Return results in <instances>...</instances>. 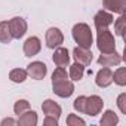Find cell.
I'll use <instances>...</instances> for the list:
<instances>
[{
  "instance_id": "cell-1",
  "label": "cell",
  "mask_w": 126,
  "mask_h": 126,
  "mask_svg": "<svg viewBox=\"0 0 126 126\" xmlns=\"http://www.w3.org/2000/svg\"><path fill=\"white\" fill-rule=\"evenodd\" d=\"M71 34H73V39L74 42L80 46V47H85V49H91L92 43H94V36H92V30L88 24L85 22H77L73 30H71Z\"/></svg>"
},
{
  "instance_id": "cell-2",
  "label": "cell",
  "mask_w": 126,
  "mask_h": 126,
  "mask_svg": "<svg viewBox=\"0 0 126 126\" xmlns=\"http://www.w3.org/2000/svg\"><path fill=\"white\" fill-rule=\"evenodd\" d=\"M96 47L101 53L116 52V39L108 28L96 30Z\"/></svg>"
},
{
  "instance_id": "cell-3",
  "label": "cell",
  "mask_w": 126,
  "mask_h": 126,
  "mask_svg": "<svg viewBox=\"0 0 126 126\" xmlns=\"http://www.w3.org/2000/svg\"><path fill=\"white\" fill-rule=\"evenodd\" d=\"M52 91L59 98H70L74 94V85L70 79H62L58 82H52Z\"/></svg>"
},
{
  "instance_id": "cell-4",
  "label": "cell",
  "mask_w": 126,
  "mask_h": 126,
  "mask_svg": "<svg viewBox=\"0 0 126 126\" xmlns=\"http://www.w3.org/2000/svg\"><path fill=\"white\" fill-rule=\"evenodd\" d=\"M104 108V99L98 95H91L86 96V107H85V114L95 117L98 116Z\"/></svg>"
},
{
  "instance_id": "cell-5",
  "label": "cell",
  "mask_w": 126,
  "mask_h": 126,
  "mask_svg": "<svg viewBox=\"0 0 126 126\" xmlns=\"http://www.w3.org/2000/svg\"><path fill=\"white\" fill-rule=\"evenodd\" d=\"M45 39H46V46L49 49H55V47H58L64 43V34H62V31L58 27L47 28L46 34H45Z\"/></svg>"
},
{
  "instance_id": "cell-6",
  "label": "cell",
  "mask_w": 126,
  "mask_h": 126,
  "mask_svg": "<svg viewBox=\"0 0 126 126\" xmlns=\"http://www.w3.org/2000/svg\"><path fill=\"white\" fill-rule=\"evenodd\" d=\"M9 22V30H11V34L14 39H21L24 37V34L27 33V21L21 16H14L12 19L8 21Z\"/></svg>"
},
{
  "instance_id": "cell-7",
  "label": "cell",
  "mask_w": 126,
  "mask_h": 126,
  "mask_svg": "<svg viewBox=\"0 0 126 126\" xmlns=\"http://www.w3.org/2000/svg\"><path fill=\"white\" fill-rule=\"evenodd\" d=\"M27 74L34 80H43L47 74V67L42 61H33L27 65Z\"/></svg>"
},
{
  "instance_id": "cell-8",
  "label": "cell",
  "mask_w": 126,
  "mask_h": 126,
  "mask_svg": "<svg viewBox=\"0 0 126 126\" xmlns=\"http://www.w3.org/2000/svg\"><path fill=\"white\" fill-rule=\"evenodd\" d=\"M114 18L111 15V12L105 11V9H101L95 14L94 16V24H95V28L96 30H102V28H108L111 24H113Z\"/></svg>"
},
{
  "instance_id": "cell-9",
  "label": "cell",
  "mask_w": 126,
  "mask_h": 126,
  "mask_svg": "<svg viewBox=\"0 0 126 126\" xmlns=\"http://www.w3.org/2000/svg\"><path fill=\"white\" fill-rule=\"evenodd\" d=\"M52 61H53V64L56 67H68L70 65V53H68V49L65 47H55V52L52 55Z\"/></svg>"
},
{
  "instance_id": "cell-10",
  "label": "cell",
  "mask_w": 126,
  "mask_h": 126,
  "mask_svg": "<svg viewBox=\"0 0 126 126\" xmlns=\"http://www.w3.org/2000/svg\"><path fill=\"white\" fill-rule=\"evenodd\" d=\"M24 53H25V56H36L40 50H42V42H40V39L39 37H36V36H31V37H28L25 42H24Z\"/></svg>"
},
{
  "instance_id": "cell-11",
  "label": "cell",
  "mask_w": 126,
  "mask_h": 126,
  "mask_svg": "<svg viewBox=\"0 0 126 126\" xmlns=\"http://www.w3.org/2000/svg\"><path fill=\"white\" fill-rule=\"evenodd\" d=\"M95 83L98 88H108L113 83V71L110 67H102L96 76H95Z\"/></svg>"
},
{
  "instance_id": "cell-12",
  "label": "cell",
  "mask_w": 126,
  "mask_h": 126,
  "mask_svg": "<svg viewBox=\"0 0 126 126\" xmlns=\"http://www.w3.org/2000/svg\"><path fill=\"white\" fill-rule=\"evenodd\" d=\"M73 58L76 59V62L83 64V65L86 67V65H91V62H92V59H94V55H92L91 49H85V47L76 46L74 50H73Z\"/></svg>"
},
{
  "instance_id": "cell-13",
  "label": "cell",
  "mask_w": 126,
  "mask_h": 126,
  "mask_svg": "<svg viewBox=\"0 0 126 126\" xmlns=\"http://www.w3.org/2000/svg\"><path fill=\"white\" fill-rule=\"evenodd\" d=\"M102 6L108 12L123 15L126 11V0H102Z\"/></svg>"
},
{
  "instance_id": "cell-14",
  "label": "cell",
  "mask_w": 126,
  "mask_h": 126,
  "mask_svg": "<svg viewBox=\"0 0 126 126\" xmlns=\"http://www.w3.org/2000/svg\"><path fill=\"white\" fill-rule=\"evenodd\" d=\"M122 62V56L117 52H111V53H101L98 58V64L102 67H114L119 65Z\"/></svg>"
},
{
  "instance_id": "cell-15",
  "label": "cell",
  "mask_w": 126,
  "mask_h": 126,
  "mask_svg": "<svg viewBox=\"0 0 126 126\" xmlns=\"http://www.w3.org/2000/svg\"><path fill=\"white\" fill-rule=\"evenodd\" d=\"M42 110L46 116H52V117H56L59 119L61 113H62V108L58 102H55L53 99H45L43 104H42Z\"/></svg>"
},
{
  "instance_id": "cell-16",
  "label": "cell",
  "mask_w": 126,
  "mask_h": 126,
  "mask_svg": "<svg viewBox=\"0 0 126 126\" xmlns=\"http://www.w3.org/2000/svg\"><path fill=\"white\" fill-rule=\"evenodd\" d=\"M16 122H18V125H21V126H36L37 122H39L37 113L33 111V110H27V111H24L22 114L18 116V120H16Z\"/></svg>"
},
{
  "instance_id": "cell-17",
  "label": "cell",
  "mask_w": 126,
  "mask_h": 126,
  "mask_svg": "<svg viewBox=\"0 0 126 126\" xmlns=\"http://www.w3.org/2000/svg\"><path fill=\"white\" fill-rule=\"evenodd\" d=\"M85 76V65L79 64V62H74V64L70 65V73L68 77L71 79V82H80Z\"/></svg>"
},
{
  "instance_id": "cell-18",
  "label": "cell",
  "mask_w": 126,
  "mask_h": 126,
  "mask_svg": "<svg viewBox=\"0 0 126 126\" xmlns=\"http://www.w3.org/2000/svg\"><path fill=\"white\" fill-rule=\"evenodd\" d=\"M117 123H119V117L113 110H105L101 120H99L101 126H116Z\"/></svg>"
},
{
  "instance_id": "cell-19",
  "label": "cell",
  "mask_w": 126,
  "mask_h": 126,
  "mask_svg": "<svg viewBox=\"0 0 126 126\" xmlns=\"http://www.w3.org/2000/svg\"><path fill=\"white\" fill-rule=\"evenodd\" d=\"M28 74H27V70L24 68H14L9 71V80L14 82V83H24L27 80Z\"/></svg>"
},
{
  "instance_id": "cell-20",
  "label": "cell",
  "mask_w": 126,
  "mask_h": 126,
  "mask_svg": "<svg viewBox=\"0 0 126 126\" xmlns=\"http://www.w3.org/2000/svg\"><path fill=\"white\" fill-rule=\"evenodd\" d=\"M12 34H11V30H9V22L8 21H2L0 22V42L8 45L12 42Z\"/></svg>"
},
{
  "instance_id": "cell-21",
  "label": "cell",
  "mask_w": 126,
  "mask_h": 126,
  "mask_svg": "<svg viewBox=\"0 0 126 126\" xmlns=\"http://www.w3.org/2000/svg\"><path fill=\"white\" fill-rule=\"evenodd\" d=\"M113 82L117 86H125L126 85V68L125 67H119L113 73Z\"/></svg>"
},
{
  "instance_id": "cell-22",
  "label": "cell",
  "mask_w": 126,
  "mask_h": 126,
  "mask_svg": "<svg viewBox=\"0 0 126 126\" xmlns=\"http://www.w3.org/2000/svg\"><path fill=\"white\" fill-rule=\"evenodd\" d=\"M113 22H114V31H116V34L120 36V37H125V28H126V16H125V14L120 15Z\"/></svg>"
},
{
  "instance_id": "cell-23",
  "label": "cell",
  "mask_w": 126,
  "mask_h": 126,
  "mask_svg": "<svg viewBox=\"0 0 126 126\" xmlns=\"http://www.w3.org/2000/svg\"><path fill=\"white\" fill-rule=\"evenodd\" d=\"M27 110H30V102H28L27 99H18V101L15 102V105H14V113H15L16 116L22 114V113L27 111Z\"/></svg>"
},
{
  "instance_id": "cell-24",
  "label": "cell",
  "mask_w": 126,
  "mask_h": 126,
  "mask_svg": "<svg viewBox=\"0 0 126 126\" xmlns=\"http://www.w3.org/2000/svg\"><path fill=\"white\" fill-rule=\"evenodd\" d=\"M65 123H67L68 126H85V125H86V122H85L82 117L76 116V114H68Z\"/></svg>"
},
{
  "instance_id": "cell-25",
  "label": "cell",
  "mask_w": 126,
  "mask_h": 126,
  "mask_svg": "<svg viewBox=\"0 0 126 126\" xmlns=\"http://www.w3.org/2000/svg\"><path fill=\"white\" fill-rule=\"evenodd\" d=\"M62 79H68V74H67L64 67H56L55 71L52 73V82H58V80H62Z\"/></svg>"
},
{
  "instance_id": "cell-26",
  "label": "cell",
  "mask_w": 126,
  "mask_h": 126,
  "mask_svg": "<svg viewBox=\"0 0 126 126\" xmlns=\"http://www.w3.org/2000/svg\"><path fill=\"white\" fill-rule=\"evenodd\" d=\"M73 107H74V110H76V111H79V113H85V107H86V96H85V95L77 96V98L74 99V102H73Z\"/></svg>"
},
{
  "instance_id": "cell-27",
  "label": "cell",
  "mask_w": 126,
  "mask_h": 126,
  "mask_svg": "<svg viewBox=\"0 0 126 126\" xmlns=\"http://www.w3.org/2000/svg\"><path fill=\"white\" fill-rule=\"evenodd\" d=\"M117 107L122 111V114H126V94H120L117 96Z\"/></svg>"
},
{
  "instance_id": "cell-28",
  "label": "cell",
  "mask_w": 126,
  "mask_h": 126,
  "mask_svg": "<svg viewBox=\"0 0 126 126\" xmlns=\"http://www.w3.org/2000/svg\"><path fill=\"white\" fill-rule=\"evenodd\" d=\"M58 120L56 117H52V116H46L45 120H43V125L45 126H58Z\"/></svg>"
},
{
  "instance_id": "cell-29",
  "label": "cell",
  "mask_w": 126,
  "mask_h": 126,
  "mask_svg": "<svg viewBox=\"0 0 126 126\" xmlns=\"http://www.w3.org/2000/svg\"><path fill=\"white\" fill-rule=\"evenodd\" d=\"M0 125H2V126H8V125H18V122H16L15 119L6 117V119H3L2 122H0Z\"/></svg>"
}]
</instances>
